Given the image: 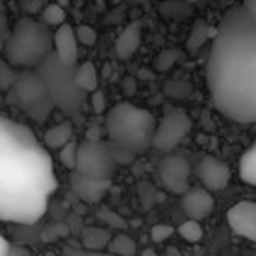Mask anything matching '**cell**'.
Listing matches in <instances>:
<instances>
[{"label": "cell", "instance_id": "cell-4", "mask_svg": "<svg viewBox=\"0 0 256 256\" xmlns=\"http://www.w3.org/2000/svg\"><path fill=\"white\" fill-rule=\"evenodd\" d=\"M53 52V40L46 24L24 17L5 41V62L12 68L36 70Z\"/></svg>", "mask_w": 256, "mask_h": 256}, {"label": "cell", "instance_id": "cell-43", "mask_svg": "<svg viewBox=\"0 0 256 256\" xmlns=\"http://www.w3.org/2000/svg\"><path fill=\"white\" fill-rule=\"evenodd\" d=\"M4 46H5V41H4V38H0V50L4 48Z\"/></svg>", "mask_w": 256, "mask_h": 256}, {"label": "cell", "instance_id": "cell-24", "mask_svg": "<svg viewBox=\"0 0 256 256\" xmlns=\"http://www.w3.org/2000/svg\"><path fill=\"white\" fill-rule=\"evenodd\" d=\"M163 92L170 98L182 100L192 94V84L186 80H168L163 84Z\"/></svg>", "mask_w": 256, "mask_h": 256}, {"label": "cell", "instance_id": "cell-13", "mask_svg": "<svg viewBox=\"0 0 256 256\" xmlns=\"http://www.w3.org/2000/svg\"><path fill=\"white\" fill-rule=\"evenodd\" d=\"M216 200L211 194V192L196 187V188H188L181 199V208L186 212V216L190 220H204L206 218L212 210H214Z\"/></svg>", "mask_w": 256, "mask_h": 256}, {"label": "cell", "instance_id": "cell-34", "mask_svg": "<svg viewBox=\"0 0 256 256\" xmlns=\"http://www.w3.org/2000/svg\"><path fill=\"white\" fill-rule=\"evenodd\" d=\"M90 106H92V110L96 113V114H101L106 112V107H107V102H106V95L102 90H95L92 92L90 95Z\"/></svg>", "mask_w": 256, "mask_h": 256}, {"label": "cell", "instance_id": "cell-3", "mask_svg": "<svg viewBox=\"0 0 256 256\" xmlns=\"http://www.w3.org/2000/svg\"><path fill=\"white\" fill-rule=\"evenodd\" d=\"M104 126L112 144L120 145L138 156L152 146L157 122L150 110L122 101L106 113Z\"/></svg>", "mask_w": 256, "mask_h": 256}, {"label": "cell", "instance_id": "cell-28", "mask_svg": "<svg viewBox=\"0 0 256 256\" xmlns=\"http://www.w3.org/2000/svg\"><path fill=\"white\" fill-rule=\"evenodd\" d=\"M77 150H78V142L76 139L70 140L64 148L59 150V158L60 163L70 169L71 172L76 170V163H77Z\"/></svg>", "mask_w": 256, "mask_h": 256}, {"label": "cell", "instance_id": "cell-2", "mask_svg": "<svg viewBox=\"0 0 256 256\" xmlns=\"http://www.w3.org/2000/svg\"><path fill=\"white\" fill-rule=\"evenodd\" d=\"M206 84L220 113L240 124H256V18L242 5L230 8L217 26Z\"/></svg>", "mask_w": 256, "mask_h": 256}, {"label": "cell", "instance_id": "cell-39", "mask_svg": "<svg viewBox=\"0 0 256 256\" xmlns=\"http://www.w3.org/2000/svg\"><path fill=\"white\" fill-rule=\"evenodd\" d=\"M8 32V20L6 17L0 12V38H4Z\"/></svg>", "mask_w": 256, "mask_h": 256}, {"label": "cell", "instance_id": "cell-16", "mask_svg": "<svg viewBox=\"0 0 256 256\" xmlns=\"http://www.w3.org/2000/svg\"><path fill=\"white\" fill-rule=\"evenodd\" d=\"M74 126L70 120H65L62 124H58L52 126L50 130L44 134V144L50 150H60L64 148L70 140H72Z\"/></svg>", "mask_w": 256, "mask_h": 256}, {"label": "cell", "instance_id": "cell-12", "mask_svg": "<svg viewBox=\"0 0 256 256\" xmlns=\"http://www.w3.org/2000/svg\"><path fill=\"white\" fill-rule=\"evenodd\" d=\"M70 184L76 196L88 204H96L102 200L112 188V181L90 178L76 170L70 174Z\"/></svg>", "mask_w": 256, "mask_h": 256}, {"label": "cell", "instance_id": "cell-36", "mask_svg": "<svg viewBox=\"0 0 256 256\" xmlns=\"http://www.w3.org/2000/svg\"><path fill=\"white\" fill-rule=\"evenodd\" d=\"M6 256H32L30 250L23 246H11Z\"/></svg>", "mask_w": 256, "mask_h": 256}, {"label": "cell", "instance_id": "cell-42", "mask_svg": "<svg viewBox=\"0 0 256 256\" xmlns=\"http://www.w3.org/2000/svg\"><path fill=\"white\" fill-rule=\"evenodd\" d=\"M56 4H58L59 6H62L64 10H65V8H66V6H68L70 4H71V0H56Z\"/></svg>", "mask_w": 256, "mask_h": 256}, {"label": "cell", "instance_id": "cell-29", "mask_svg": "<svg viewBox=\"0 0 256 256\" xmlns=\"http://www.w3.org/2000/svg\"><path fill=\"white\" fill-rule=\"evenodd\" d=\"M74 34H76L77 42L84 46V47H94L96 44V41H98L96 30L89 24H78L74 29Z\"/></svg>", "mask_w": 256, "mask_h": 256}, {"label": "cell", "instance_id": "cell-10", "mask_svg": "<svg viewBox=\"0 0 256 256\" xmlns=\"http://www.w3.org/2000/svg\"><path fill=\"white\" fill-rule=\"evenodd\" d=\"M228 223L234 234L256 242V202L241 200L228 211Z\"/></svg>", "mask_w": 256, "mask_h": 256}, {"label": "cell", "instance_id": "cell-22", "mask_svg": "<svg viewBox=\"0 0 256 256\" xmlns=\"http://www.w3.org/2000/svg\"><path fill=\"white\" fill-rule=\"evenodd\" d=\"M136 244L132 236L125 234H118L112 236L110 242L107 244V252L113 256H134L136 254Z\"/></svg>", "mask_w": 256, "mask_h": 256}, {"label": "cell", "instance_id": "cell-6", "mask_svg": "<svg viewBox=\"0 0 256 256\" xmlns=\"http://www.w3.org/2000/svg\"><path fill=\"white\" fill-rule=\"evenodd\" d=\"M14 98L18 106L36 122H44L52 113L53 104L48 100L46 84L35 70H22L12 84Z\"/></svg>", "mask_w": 256, "mask_h": 256}, {"label": "cell", "instance_id": "cell-31", "mask_svg": "<svg viewBox=\"0 0 256 256\" xmlns=\"http://www.w3.org/2000/svg\"><path fill=\"white\" fill-rule=\"evenodd\" d=\"M68 234H70V229H68L66 224H64V223H56V224H53V226H50V228H47V229L44 230L42 240H44L46 242H53V241H56V240H59V238H62V236H66Z\"/></svg>", "mask_w": 256, "mask_h": 256}, {"label": "cell", "instance_id": "cell-17", "mask_svg": "<svg viewBox=\"0 0 256 256\" xmlns=\"http://www.w3.org/2000/svg\"><path fill=\"white\" fill-rule=\"evenodd\" d=\"M74 82L77 88L84 94H92L98 90V72L92 62H83L76 66Z\"/></svg>", "mask_w": 256, "mask_h": 256}, {"label": "cell", "instance_id": "cell-25", "mask_svg": "<svg viewBox=\"0 0 256 256\" xmlns=\"http://www.w3.org/2000/svg\"><path fill=\"white\" fill-rule=\"evenodd\" d=\"M181 58V52L175 50V48H168L158 53V56L154 59V68L158 72H166L169 71Z\"/></svg>", "mask_w": 256, "mask_h": 256}, {"label": "cell", "instance_id": "cell-20", "mask_svg": "<svg viewBox=\"0 0 256 256\" xmlns=\"http://www.w3.org/2000/svg\"><path fill=\"white\" fill-rule=\"evenodd\" d=\"M158 11L163 17L172 20H186L193 14L192 5L184 0H164L158 5Z\"/></svg>", "mask_w": 256, "mask_h": 256}, {"label": "cell", "instance_id": "cell-26", "mask_svg": "<svg viewBox=\"0 0 256 256\" xmlns=\"http://www.w3.org/2000/svg\"><path fill=\"white\" fill-rule=\"evenodd\" d=\"M178 234L181 235V238H184L188 242H198L204 236V229L199 222L187 220L178 228Z\"/></svg>", "mask_w": 256, "mask_h": 256}, {"label": "cell", "instance_id": "cell-1", "mask_svg": "<svg viewBox=\"0 0 256 256\" xmlns=\"http://www.w3.org/2000/svg\"><path fill=\"white\" fill-rule=\"evenodd\" d=\"M58 188L53 160L29 126L0 116V220L34 224Z\"/></svg>", "mask_w": 256, "mask_h": 256}, {"label": "cell", "instance_id": "cell-9", "mask_svg": "<svg viewBox=\"0 0 256 256\" xmlns=\"http://www.w3.org/2000/svg\"><path fill=\"white\" fill-rule=\"evenodd\" d=\"M163 186L175 194H184L188 190V180L192 175L190 163L181 154H168L158 168Z\"/></svg>", "mask_w": 256, "mask_h": 256}, {"label": "cell", "instance_id": "cell-41", "mask_svg": "<svg viewBox=\"0 0 256 256\" xmlns=\"http://www.w3.org/2000/svg\"><path fill=\"white\" fill-rule=\"evenodd\" d=\"M140 256H158V254H157L156 250H152V248H145V250H142Z\"/></svg>", "mask_w": 256, "mask_h": 256}, {"label": "cell", "instance_id": "cell-32", "mask_svg": "<svg viewBox=\"0 0 256 256\" xmlns=\"http://www.w3.org/2000/svg\"><path fill=\"white\" fill-rule=\"evenodd\" d=\"M175 234V228L169 224H156L151 229V240L154 242H163Z\"/></svg>", "mask_w": 256, "mask_h": 256}, {"label": "cell", "instance_id": "cell-11", "mask_svg": "<svg viewBox=\"0 0 256 256\" xmlns=\"http://www.w3.org/2000/svg\"><path fill=\"white\" fill-rule=\"evenodd\" d=\"M196 175L208 192H220L228 187L230 181V169L222 160L206 156L196 168Z\"/></svg>", "mask_w": 256, "mask_h": 256}, {"label": "cell", "instance_id": "cell-7", "mask_svg": "<svg viewBox=\"0 0 256 256\" xmlns=\"http://www.w3.org/2000/svg\"><path fill=\"white\" fill-rule=\"evenodd\" d=\"M76 172L90 178L112 181L116 174V164L112 160L107 145L102 142H80L77 150Z\"/></svg>", "mask_w": 256, "mask_h": 256}, {"label": "cell", "instance_id": "cell-40", "mask_svg": "<svg viewBox=\"0 0 256 256\" xmlns=\"http://www.w3.org/2000/svg\"><path fill=\"white\" fill-rule=\"evenodd\" d=\"M74 256H107V254H102L100 252H84V253H78V254H74Z\"/></svg>", "mask_w": 256, "mask_h": 256}, {"label": "cell", "instance_id": "cell-33", "mask_svg": "<svg viewBox=\"0 0 256 256\" xmlns=\"http://www.w3.org/2000/svg\"><path fill=\"white\" fill-rule=\"evenodd\" d=\"M100 217L106 223H108L110 226H113V228H119V229H125L126 228V222L120 216H118L116 212H113V211L102 210V211H100Z\"/></svg>", "mask_w": 256, "mask_h": 256}, {"label": "cell", "instance_id": "cell-23", "mask_svg": "<svg viewBox=\"0 0 256 256\" xmlns=\"http://www.w3.org/2000/svg\"><path fill=\"white\" fill-rule=\"evenodd\" d=\"M66 20V11L58 4H50L42 11V24L46 26H62Z\"/></svg>", "mask_w": 256, "mask_h": 256}, {"label": "cell", "instance_id": "cell-38", "mask_svg": "<svg viewBox=\"0 0 256 256\" xmlns=\"http://www.w3.org/2000/svg\"><path fill=\"white\" fill-rule=\"evenodd\" d=\"M10 247H11V246H10L8 240L2 235V232H0V256H6Z\"/></svg>", "mask_w": 256, "mask_h": 256}, {"label": "cell", "instance_id": "cell-35", "mask_svg": "<svg viewBox=\"0 0 256 256\" xmlns=\"http://www.w3.org/2000/svg\"><path fill=\"white\" fill-rule=\"evenodd\" d=\"M120 89L126 96H132L138 92V80L132 76H126L122 83H120Z\"/></svg>", "mask_w": 256, "mask_h": 256}, {"label": "cell", "instance_id": "cell-45", "mask_svg": "<svg viewBox=\"0 0 256 256\" xmlns=\"http://www.w3.org/2000/svg\"><path fill=\"white\" fill-rule=\"evenodd\" d=\"M254 18H256V17H254Z\"/></svg>", "mask_w": 256, "mask_h": 256}, {"label": "cell", "instance_id": "cell-18", "mask_svg": "<svg viewBox=\"0 0 256 256\" xmlns=\"http://www.w3.org/2000/svg\"><path fill=\"white\" fill-rule=\"evenodd\" d=\"M110 240H112V234L102 228L88 226L82 232V242L88 252H100L102 248H107Z\"/></svg>", "mask_w": 256, "mask_h": 256}, {"label": "cell", "instance_id": "cell-15", "mask_svg": "<svg viewBox=\"0 0 256 256\" xmlns=\"http://www.w3.org/2000/svg\"><path fill=\"white\" fill-rule=\"evenodd\" d=\"M142 42V24L140 22H133L128 24L122 34L116 38L114 52L119 59L128 60L134 56Z\"/></svg>", "mask_w": 256, "mask_h": 256}, {"label": "cell", "instance_id": "cell-44", "mask_svg": "<svg viewBox=\"0 0 256 256\" xmlns=\"http://www.w3.org/2000/svg\"><path fill=\"white\" fill-rule=\"evenodd\" d=\"M184 2H187L188 5H192L193 2H198V0H184Z\"/></svg>", "mask_w": 256, "mask_h": 256}, {"label": "cell", "instance_id": "cell-8", "mask_svg": "<svg viewBox=\"0 0 256 256\" xmlns=\"http://www.w3.org/2000/svg\"><path fill=\"white\" fill-rule=\"evenodd\" d=\"M192 119L186 112H169L156 126L152 146L162 152L170 154L187 138V134L192 130Z\"/></svg>", "mask_w": 256, "mask_h": 256}, {"label": "cell", "instance_id": "cell-37", "mask_svg": "<svg viewBox=\"0 0 256 256\" xmlns=\"http://www.w3.org/2000/svg\"><path fill=\"white\" fill-rule=\"evenodd\" d=\"M86 134L88 136H86L84 140H88V142H101V130H100V128H96V126L89 128Z\"/></svg>", "mask_w": 256, "mask_h": 256}, {"label": "cell", "instance_id": "cell-30", "mask_svg": "<svg viewBox=\"0 0 256 256\" xmlns=\"http://www.w3.org/2000/svg\"><path fill=\"white\" fill-rule=\"evenodd\" d=\"M16 76H17V71L12 66H10L5 60L0 59V92L12 88L16 82Z\"/></svg>", "mask_w": 256, "mask_h": 256}, {"label": "cell", "instance_id": "cell-27", "mask_svg": "<svg viewBox=\"0 0 256 256\" xmlns=\"http://www.w3.org/2000/svg\"><path fill=\"white\" fill-rule=\"evenodd\" d=\"M107 148H108V152L112 156V160L114 162V164H132L134 160H136V154L130 150H126L120 145H116V144H106Z\"/></svg>", "mask_w": 256, "mask_h": 256}, {"label": "cell", "instance_id": "cell-14", "mask_svg": "<svg viewBox=\"0 0 256 256\" xmlns=\"http://www.w3.org/2000/svg\"><path fill=\"white\" fill-rule=\"evenodd\" d=\"M53 54L65 65L76 66L78 59V42L74 29L70 24H62L53 35Z\"/></svg>", "mask_w": 256, "mask_h": 256}, {"label": "cell", "instance_id": "cell-5", "mask_svg": "<svg viewBox=\"0 0 256 256\" xmlns=\"http://www.w3.org/2000/svg\"><path fill=\"white\" fill-rule=\"evenodd\" d=\"M76 66L62 64L52 52L35 70L46 84L47 95L53 107L60 108L68 116H77L80 113L86 96L74 82Z\"/></svg>", "mask_w": 256, "mask_h": 256}, {"label": "cell", "instance_id": "cell-19", "mask_svg": "<svg viewBox=\"0 0 256 256\" xmlns=\"http://www.w3.org/2000/svg\"><path fill=\"white\" fill-rule=\"evenodd\" d=\"M240 176H241V180L246 184L256 187V140L241 156V160H240Z\"/></svg>", "mask_w": 256, "mask_h": 256}, {"label": "cell", "instance_id": "cell-21", "mask_svg": "<svg viewBox=\"0 0 256 256\" xmlns=\"http://www.w3.org/2000/svg\"><path fill=\"white\" fill-rule=\"evenodd\" d=\"M208 40H210V26L206 24L205 20L199 18L194 22V24L190 30V35L186 42V48L190 53H196Z\"/></svg>", "mask_w": 256, "mask_h": 256}]
</instances>
